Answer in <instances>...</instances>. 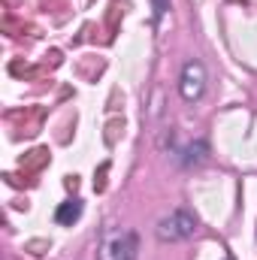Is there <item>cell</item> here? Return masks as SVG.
<instances>
[{
  "mask_svg": "<svg viewBox=\"0 0 257 260\" xmlns=\"http://www.w3.org/2000/svg\"><path fill=\"white\" fill-rule=\"evenodd\" d=\"M157 239L160 242H185L197 233V215L188 209H176L157 221Z\"/></svg>",
  "mask_w": 257,
  "mask_h": 260,
  "instance_id": "obj_1",
  "label": "cell"
},
{
  "mask_svg": "<svg viewBox=\"0 0 257 260\" xmlns=\"http://www.w3.org/2000/svg\"><path fill=\"white\" fill-rule=\"evenodd\" d=\"M139 257V239L133 230H109L100 242L97 260H136Z\"/></svg>",
  "mask_w": 257,
  "mask_h": 260,
  "instance_id": "obj_2",
  "label": "cell"
},
{
  "mask_svg": "<svg viewBox=\"0 0 257 260\" xmlns=\"http://www.w3.org/2000/svg\"><path fill=\"white\" fill-rule=\"evenodd\" d=\"M179 94L185 103H197L206 94V67L200 61H188L179 76Z\"/></svg>",
  "mask_w": 257,
  "mask_h": 260,
  "instance_id": "obj_3",
  "label": "cell"
},
{
  "mask_svg": "<svg viewBox=\"0 0 257 260\" xmlns=\"http://www.w3.org/2000/svg\"><path fill=\"white\" fill-rule=\"evenodd\" d=\"M182 167H200V164H206L209 160V142L206 139H197V142H191V145H185V151H182Z\"/></svg>",
  "mask_w": 257,
  "mask_h": 260,
  "instance_id": "obj_4",
  "label": "cell"
},
{
  "mask_svg": "<svg viewBox=\"0 0 257 260\" xmlns=\"http://www.w3.org/2000/svg\"><path fill=\"white\" fill-rule=\"evenodd\" d=\"M79 218H82V200H67L55 209V221L64 224V227H73Z\"/></svg>",
  "mask_w": 257,
  "mask_h": 260,
  "instance_id": "obj_5",
  "label": "cell"
},
{
  "mask_svg": "<svg viewBox=\"0 0 257 260\" xmlns=\"http://www.w3.org/2000/svg\"><path fill=\"white\" fill-rule=\"evenodd\" d=\"M167 9H170V0H154V21H160Z\"/></svg>",
  "mask_w": 257,
  "mask_h": 260,
  "instance_id": "obj_6",
  "label": "cell"
},
{
  "mask_svg": "<svg viewBox=\"0 0 257 260\" xmlns=\"http://www.w3.org/2000/svg\"><path fill=\"white\" fill-rule=\"evenodd\" d=\"M224 260H233V257H224Z\"/></svg>",
  "mask_w": 257,
  "mask_h": 260,
  "instance_id": "obj_7",
  "label": "cell"
}]
</instances>
